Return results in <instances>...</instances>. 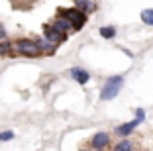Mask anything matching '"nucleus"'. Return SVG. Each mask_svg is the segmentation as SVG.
<instances>
[{
    "instance_id": "nucleus-2",
    "label": "nucleus",
    "mask_w": 153,
    "mask_h": 151,
    "mask_svg": "<svg viewBox=\"0 0 153 151\" xmlns=\"http://www.w3.org/2000/svg\"><path fill=\"white\" fill-rule=\"evenodd\" d=\"M124 86V77L122 75H114V77H108L106 83H104L102 90H100V100H112V98L118 96V92L122 90Z\"/></svg>"
},
{
    "instance_id": "nucleus-7",
    "label": "nucleus",
    "mask_w": 153,
    "mask_h": 151,
    "mask_svg": "<svg viewBox=\"0 0 153 151\" xmlns=\"http://www.w3.org/2000/svg\"><path fill=\"white\" fill-rule=\"evenodd\" d=\"M51 26H53L57 31L65 33V36H67L69 31H73V26H71V22H69L67 18H61V16H57V20H53V22H51Z\"/></svg>"
},
{
    "instance_id": "nucleus-11",
    "label": "nucleus",
    "mask_w": 153,
    "mask_h": 151,
    "mask_svg": "<svg viewBox=\"0 0 153 151\" xmlns=\"http://www.w3.org/2000/svg\"><path fill=\"white\" fill-rule=\"evenodd\" d=\"M112 151H134V143L130 141V139H122V141H118L116 145L112 147Z\"/></svg>"
},
{
    "instance_id": "nucleus-3",
    "label": "nucleus",
    "mask_w": 153,
    "mask_h": 151,
    "mask_svg": "<svg viewBox=\"0 0 153 151\" xmlns=\"http://www.w3.org/2000/svg\"><path fill=\"white\" fill-rule=\"evenodd\" d=\"M57 16L67 18L69 22H71V26H73V31H81L82 28H85V24H86V14L81 12V10H76V8H67V10L59 8Z\"/></svg>"
},
{
    "instance_id": "nucleus-9",
    "label": "nucleus",
    "mask_w": 153,
    "mask_h": 151,
    "mask_svg": "<svg viewBox=\"0 0 153 151\" xmlns=\"http://www.w3.org/2000/svg\"><path fill=\"white\" fill-rule=\"evenodd\" d=\"M75 8L76 10H81V12L85 14H90V12H94V2L92 0H75Z\"/></svg>"
},
{
    "instance_id": "nucleus-6",
    "label": "nucleus",
    "mask_w": 153,
    "mask_h": 151,
    "mask_svg": "<svg viewBox=\"0 0 153 151\" xmlns=\"http://www.w3.org/2000/svg\"><path fill=\"white\" fill-rule=\"evenodd\" d=\"M137 124H140V120H131V122H126V124L118 126L116 129H114V133L116 135H120V138H128L131 132H134L135 128H137Z\"/></svg>"
},
{
    "instance_id": "nucleus-12",
    "label": "nucleus",
    "mask_w": 153,
    "mask_h": 151,
    "mask_svg": "<svg viewBox=\"0 0 153 151\" xmlns=\"http://www.w3.org/2000/svg\"><path fill=\"white\" fill-rule=\"evenodd\" d=\"M100 36H102L104 39H114V37H116V28H112V26L100 28Z\"/></svg>"
},
{
    "instance_id": "nucleus-5",
    "label": "nucleus",
    "mask_w": 153,
    "mask_h": 151,
    "mask_svg": "<svg viewBox=\"0 0 153 151\" xmlns=\"http://www.w3.org/2000/svg\"><path fill=\"white\" fill-rule=\"evenodd\" d=\"M110 141H112V138H110L108 132H96L90 138V145L94 147V149H102V151H104V147L110 145Z\"/></svg>"
},
{
    "instance_id": "nucleus-10",
    "label": "nucleus",
    "mask_w": 153,
    "mask_h": 151,
    "mask_svg": "<svg viewBox=\"0 0 153 151\" xmlns=\"http://www.w3.org/2000/svg\"><path fill=\"white\" fill-rule=\"evenodd\" d=\"M14 55H18V53H14L12 41H8V39L0 41V57H14Z\"/></svg>"
},
{
    "instance_id": "nucleus-8",
    "label": "nucleus",
    "mask_w": 153,
    "mask_h": 151,
    "mask_svg": "<svg viewBox=\"0 0 153 151\" xmlns=\"http://www.w3.org/2000/svg\"><path fill=\"white\" fill-rule=\"evenodd\" d=\"M71 77L76 80V85H86L90 79V75L86 71H82V69H79V67H73L71 69Z\"/></svg>"
},
{
    "instance_id": "nucleus-17",
    "label": "nucleus",
    "mask_w": 153,
    "mask_h": 151,
    "mask_svg": "<svg viewBox=\"0 0 153 151\" xmlns=\"http://www.w3.org/2000/svg\"><path fill=\"white\" fill-rule=\"evenodd\" d=\"M92 151H102V149H92Z\"/></svg>"
},
{
    "instance_id": "nucleus-4",
    "label": "nucleus",
    "mask_w": 153,
    "mask_h": 151,
    "mask_svg": "<svg viewBox=\"0 0 153 151\" xmlns=\"http://www.w3.org/2000/svg\"><path fill=\"white\" fill-rule=\"evenodd\" d=\"M43 33H45V39L49 41V43H53V45H59V43H63V41L67 39V36L61 33V31H57L51 24H47V26L43 24Z\"/></svg>"
},
{
    "instance_id": "nucleus-1",
    "label": "nucleus",
    "mask_w": 153,
    "mask_h": 151,
    "mask_svg": "<svg viewBox=\"0 0 153 151\" xmlns=\"http://www.w3.org/2000/svg\"><path fill=\"white\" fill-rule=\"evenodd\" d=\"M14 49L18 51V55H24V57H39L43 55L41 47L37 45L36 39H30V37H20V39L14 41Z\"/></svg>"
},
{
    "instance_id": "nucleus-16",
    "label": "nucleus",
    "mask_w": 153,
    "mask_h": 151,
    "mask_svg": "<svg viewBox=\"0 0 153 151\" xmlns=\"http://www.w3.org/2000/svg\"><path fill=\"white\" fill-rule=\"evenodd\" d=\"M6 37H8V36H6V30H4V26L0 24V41H4Z\"/></svg>"
},
{
    "instance_id": "nucleus-13",
    "label": "nucleus",
    "mask_w": 153,
    "mask_h": 151,
    "mask_svg": "<svg viewBox=\"0 0 153 151\" xmlns=\"http://www.w3.org/2000/svg\"><path fill=\"white\" fill-rule=\"evenodd\" d=\"M141 22L147 24V26H153V10L151 8H147V10L141 12Z\"/></svg>"
},
{
    "instance_id": "nucleus-14",
    "label": "nucleus",
    "mask_w": 153,
    "mask_h": 151,
    "mask_svg": "<svg viewBox=\"0 0 153 151\" xmlns=\"http://www.w3.org/2000/svg\"><path fill=\"white\" fill-rule=\"evenodd\" d=\"M10 139H14V132H10V129L0 132V141H10Z\"/></svg>"
},
{
    "instance_id": "nucleus-15",
    "label": "nucleus",
    "mask_w": 153,
    "mask_h": 151,
    "mask_svg": "<svg viewBox=\"0 0 153 151\" xmlns=\"http://www.w3.org/2000/svg\"><path fill=\"white\" fill-rule=\"evenodd\" d=\"M135 120H140V122L145 120V112L141 110V108H137V110H135Z\"/></svg>"
}]
</instances>
